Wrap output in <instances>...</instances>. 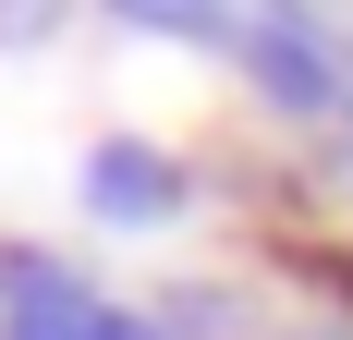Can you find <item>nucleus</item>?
I'll return each mask as SVG.
<instances>
[{
  "label": "nucleus",
  "mask_w": 353,
  "mask_h": 340,
  "mask_svg": "<svg viewBox=\"0 0 353 340\" xmlns=\"http://www.w3.org/2000/svg\"><path fill=\"white\" fill-rule=\"evenodd\" d=\"M232 61H244L281 109H305V122H341V109H353V49L305 12V0H256V25H244Z\"/></svg>",
  "instance_id": "1"
},
{
  "label": "nucleus",
  "mask_w": 353,
  "mask_h": 340,
  "mask_svg": "<svg viewBox=\"0 0 353 340\" xmlns=\"http://www.w3.org/2000/svg\"><path fill=\"white\" fill-rule=\"evenodd\" d=\"M0 340H146L134 316H110L98 292L49 255H0Z\"/></svg>",
  "instance_id": "2"
},
{
  "label": "nucleus",
  "mask_w": 353,
  "mask_h": 340,
  "mask_svg": "<svg viewBox=\"0 0 353 340\" xmlns=\"http://www.w3.org/2000/svg\"><path fill=\"white\" fill-rule=\"evenodd\" d=\"M85 206L122 219V231H159V219L183 206V170L159 158V146H98V158H85Z\"/></svg>",
  "instance_id": "3"
},
{
  "label": "nucleus",
  "mask_w": 353,
  "mask_h": 340,
  "mask_svg": "<svg viewBox=\"0 0 353 340\" xmlns=\"http://www.w3.org/2000/svg\"><path fill=\"white\" fill-rule=\"evenodd\" d=\"M122 25H159V36H195V49H244L256 0H110Z\"/></svg>",
  "instance_id": "4"
}]
</instances>
